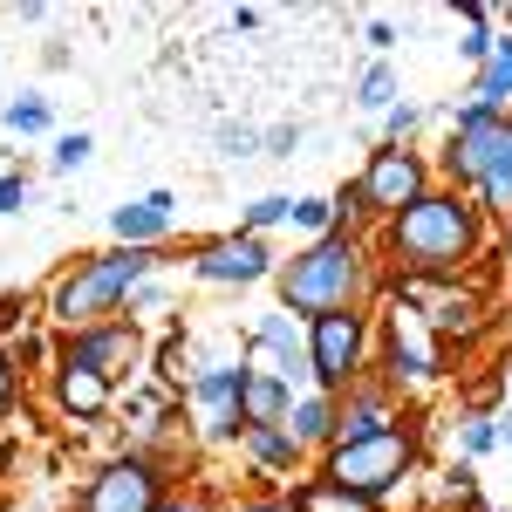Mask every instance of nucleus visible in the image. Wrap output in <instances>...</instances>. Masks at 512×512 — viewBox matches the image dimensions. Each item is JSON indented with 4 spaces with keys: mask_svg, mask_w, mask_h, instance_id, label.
<instances>
[{
    "mask_svg": "<svg viewBox=\"0 0 512 512\" xmlns=\"http://www.w3.org/2000/svg\"><path fill=\"white\" fill-rule=\"evenodd\" d=\"M246 444H253V458H260V465H274V472H287V465H294V451H301V444L287 437V424H253Z\"/></svg>",
    "mask_w": 512,
    "mask_h": 512,
    "instance_id": "aec40b11",
    "label": "nucleus"
},
{
    "mask_svg": "<svg viewBox=\"0 0 512 512\" xmlns=\"http://www.w3.org/2000/svg\"><path fill=\"white\" fill-rule=\"evenodd\" d=\"M444 164H451V178L478 185V192H485V205L512 212V117H506V110H499V117L465 123Z\"/></svg>",
    "mask_w": 512,
    "mask_h": 512,
    "instance_id": "39448f33",
    "label": "nucleus"
},
{
    "mask_svg": "<svg viewBox=\"0 0 512 512\" xmlns=\"http://www.w3.org/2000/svg\"><path fill=\"white\" fill-rule=\"evenodd\" d=\"M355 294H362V246L349 233H328L315 239L308 253H294L287 267H280V301L294 308V315H335V308H355Z\"/></svg>",
    "mask_w": 512,
    "mask_h": 512,
    "instance_id": "f03ea898",
    "label": "nucleus"
},
{
    "mask_svg": "<svg viewBox=\"0 0 512 512\" xmlns=\"http://www.w3.org/2000/svg\"><path fill=\"white\" fill-rule=\"evenodd\" d=\"M158 465L151 458H117V465H103V472L89 478V492H82L76 512H158Z\"/></svg>",
    "mask_w": 512,
    "mask_h": 512,
    "instance_id": "0eeeda50",
    "label": "nucleus"
},
{
    "mask_svg": "<svg viewBox=\"0 0 512 512\" xmlns=\"http://www.w3.org/2000/svg\"><path fill=\"white\" fill-rule=\"evenodd\" d=\"M151 274V253L144 246H117V253H96L89 267H76V274L55 287V321L62 328H103V321L117 315L123 301H130V287Z\"/></svg>",
    "mask_w": 512,
    "mask_h": 512,
    "instance_id": "7ed1b4c3",
    "label": "nucleus"
},
{
    "mask_svg": "<svg viewBox=\"0 0 512 512\" xmlns=\"http://www.w3.org/2000/svg\"><path fill=\"white\" fill-rule=\"evenodd\" d=\"M390 369L396 376H437L444 369V342L431 335V321L417 315V308H403V301H396V315H390Z\"/></svg>",
    "mask_w": 512,
    "mask_h": 512,
    "instance_id": "1a4fd4ad",
    "label": "nucleus"
},
{
    "mask_svg": "<svg viewBox=\"0 0 512 512\" xmlns=\"http://www.w3.org/2000/svg\"><path fill=\"white\" fill-rule=\"evenodd\" d=\"M294 512H376V499L342 492V485H328V478H308V485L294 492Z\"/></svg>",
    "mask_w": 512,
    "mask_h": 512,
    "instance_id": "6ab92c4d",
    "label": "nucleus"
},
{
    "mask_svg": "<svg viewBox=\"0 0 512 512\" xmlns=\"http://www.w3.org/2000/svg\"><path fill=\"white\" fill-rule=\"evenodd\" d=\"M294 226H308V233L328 239V226H335V198H294Z\"/></svg>",
    "mask_w": 512,
    "mask_h": 512,
    "instance_id": "412c9836",
    "label": "nucleus"
},
{
    "mask_svg": "<svg viewBox=\"0 0 512 512\" xmlns=\"http://www.w3.org/2000/svg\"><path fill=\"white\" fill-rule=\"evenodd\" d=\"M62 362H82V369H96V376H117V369H130V362H137V328H123V321L82 328Z\"/></svg>",
    "mask_w": 512,
    "mask_h": 512,
    "instance_id": "f8f14e48",
    "label": "nucleus"
},
{
    "mask_svg": "<svg viewBox=\"0 0 512 512\" xmlns=\"http://www.w3.org/2000/svg\"><path fill=\"white\" fill-rule=\"evenodd\" d=\"M164 233H171V192H151V198H137V205L117 212L123 246H151V239H164Z\"/></svg>",
    "mask_w": 512,
    "mask_h": 512,
    "instance_id": "2eb2a0df",
    "label": "nucleus"
},
{
    "mask_svg": "<svg viewBox=\"0 0 512 512\" xmlns=\"http://www.w3.org/2000/svg\"><path fill=\"white\" fill-rule=\"evenodd\" d=\"M239 396H246V369H205V376H192V410L205 417V431L226 437L246 424V410H239Z\"/></svg>",
    "mask_w": 512,
    "mask_h": 512,
    "instance_id": "9d476101",
    "label": "nucleus"
},
{
    "mask_svg": "<svg viewBox=\"0 0 512 512\" xmlns=\"http://www.w3.org/2000/svg\"><path fill=\"white\" fill-rule=\"evenodd\" d=\"M28 198V178H0V212H14Z\"/></svg>",
    "mask_w": 512,
    "mask_h": 512,
    "instance_id": "cd10ccee",
    "label": "nucleus"
},
{
    "mask_svg": "<svg viewBox=\"0 0 512 512\" xmlns=\"http://www.w3.org/2000/svg\"><path fill=\"white\" fill-rule=\"evenodd\" d=\"M410 130H417V110H410V103H403V110H390V137H396V144H403Z\"/></svg>",
    "mask_w": 512,
    "mask_h": 512,
    "instance_id": "c85d7f7f",
    "label": "nucleus"
},
{
    "mask_svg": "<svg viewBox=\"0 0 512 512\" xmlns=\"http://www.w3.org/2000/svg\"><path fill=\"white\" fill-rule=\"evenodd\" d=\"M267 267H274V253H267V239H260V233L212 239V246L198 253V280H260Z\"/></svg>",
    "mask_w": 512,
    "mask_h": 512,
    "instance_id": "9b49d317",
    "label": "nucleus"
},
{
    "mask_svg": "<svg viewBox=\"0 0 512 512\" xmlns=\"http://www.w3.org/2000/svg\"><path fill=\"white\" fill-rule=\"evenodd\" d=\"M158 376H164V383H185V390H192V376H185V342H178V335L158 349Z\"/></svg>",
    "mask_w": 512,
    "mask_h": 512,
    "instance_id": "b1692460",
    "label": "nucleus"
},
{
    "mask_svg": "<svg viewBox=\"0 0 512 512\" xmlns=\"http://www.w3.org/2000/svg\"><path fill=\"white\" fill-rule=\"evenodd\" d=\"M55 396H62V410H69L76 424H89V417H103V410H110V376H96V369H82V362H62Z\"/></svg>",
    "mask_w": 512,
    "mask_h": 512,
    "instance_id": "ddd939ff",
    "label": "nucleus"
},
{
    "mask_svg": "<svg viewBox=\"0 0 512 512\" xmlns=\"http://www.w3.org/2000/svg\"><path fill=\"white\" fill-rule=\"evenodd\" d=\"M274 219H294V198H253L246 205V233H260V226H274Z\"/></svg>",
    "mask_w": 512,
    "mask_h": 512,
    "instance_id": "5701e85b",
    "label": "nucleus"
},
{
    "mask_svg": "<svg viewBox=\"0 0 512 512\" xmlns=\"http://www.w3.org/2000/svg\"><path fill=\"white\" fill-rule=\"evenodd\" d=\"M506 260H512V239H506Z\"/></svg>",
    "mask_w": 512,
    "mask_h": 512,
    "instance_id": "2f4dec72",
    "label": "nucleus"
},
{
    "mask_svg": "<svg viewBox=\"0 0 512 512\" xmlns=\"http://www.w3.org/2000/svg\"><path fill=\"white\" fill-rule=\"evenodd\" d=\"M7 130H21V137L48 130V103H14V110H7Z\"/></svg>",
    "mask_w": 512,
    "mask_h": 512,
    "instance_id": "393cba45",
    "label": "nucleus"
},
{
    "mask_svg": "<svg viewBox=\"0 0 512 512\" xmlns=\"http://www.w3.org/2000/svg\"><path fill=\"white\" fill-rule=\"evenodd\" d=\"M7 396H14V369H7V355H0V410H7Z\"/></svg>",
    "mask_w": 512,
    "mask_h": 512,
    "instance_id": "c756f323",
    "label": "nucleus"
},
{
    "mask_svg": "<svg viewBox=\"0 0 512 512\" xmlns=\"http://www.w3.org/2000/svg\"><path fill=\"white\" fill-rule=\"evenodd\" d=\"M390 431V396L383 390H362L355 403L335 410V444H362V437H383Z\"/></svg>",
    "mask_w": 512,
    "mask_h": 512,
    "instance_id": "4468645a",
    "label": "nucleus"
},
{
    "mask_svg": "<svg viewBox=\"0 0 512 512\" xmlns=\"http://www.w3.org/2000/svg\"><path fill=\"white\" fill-rule=\"evenodd\" d=\"M478 246V205H465L458 192H424L410 212L390 219V253L403 260L410 280H444L472 260Z\"/></svg>",
    "mask_w": 512,
    "mask_h": 512,
    "instance_id": "f257e3e1",
    "label": "nucleus"
},
{
    "mask_svg": "<svg viewBox=\"0 0 512 512\" xmlns=\"http://www.w3.org/2000/svg\"><path fill=\"white\" fill-rule=\"evenodd\" d=\"M506 96H512V14H506V35L492 41L485 76H478V103H485V110H506Z\"/></svg>",
    "mask_w": 512,
    "mask_h": 512,
    "instance_id": "a211bd4d",
    "label": "nucleus"
},
{
    "mask_svg": "<svg viewBox=\"0 0 512 512\" xmlns=\"http://www.w3.org/2000/svg\"><path fill=\"white\" fill-rule=\"evenodd\" d=\"M492 444H499V424L492 417H472L465 424V451H492Z\"/></svg>",
    "mask_w": 512,
    "mask_h": 512,
    "instance_id": "bb28decb",
    "label": "nucleus"
},
{
    "mask_svg": "<svg viewBox=\"0 0 512 512\" xmlns=\"http://www.w3.org/2000/svg\"><path fill=\"white\" fill-rule=\"evenodd\" d=\"M89 151H96V144H89V137L76 130V137H62V144H55V164H62V171H76V164L89 158Z\"/></svg>",
    "mask_w": 512,
    "mask_h": 512,
    "instance_id": "a878e982",
    "label": "nucleus"
},
{
    "mask_svg": "<svg viewBox=\"0 0 512 512\" xmlns=\"http://www.w3.org/2000/svg\"><path fill=\"white\" fill-rule=\"evenodd\" d=\"M417 198H424V158H410L403 144H390V151L369 158V171H362V212L396 219V212H410Z\"/></svg>",
    "mask_w": 512,
    "mask_h": 512,
    "instance_id": "6e6552de",
    "label": "nucleus"
},
{
    "mask_svg": "<svg viewBox=\"0 0 512 512\" xmlns=\"http://www.w3.org/2000/svg\"><path fill=\"white\" fill-rule=\"evenodd\" d=\"M390 96H396V76H390V69H369V76L355 82V103H362V110H383Z\"/></svg>",
    "mask_w": 512,
    "mask_h": 512,
    "instance_id": "4be33fe9",
    "label": "nucleus"
},
{
    "mask_svg": "<svg viewBox=\"0 0 512 512\" xmlns=\"http://www.w3.org/2000/svg\"><path fill=\"white\" fill-rule=\"evenodd\" d=\"M287 403H294V390H287L280 376H260V369H246V396H239V410H246V431H253V424H287Z\"/></svg>",
    "mask_w": 512,
    "mask_h": 512,
    "instance_id": "dca6fc26",
    "label": "nucleus"
},
{
    "mask_svg": "<svg viewBox=\"0 0 512 512\" xmlns=\"http://www.w3.org/2000/svg\"><path fill=\"white\" fill-rule=\"evenodd\" d=\"M410 465H417V437L390 424L383 437H362V444H328L321 478H328V485H342V492H362V499H383Z\"/></svg>",
    "mask_w": 512,
    "mask_h": 512,
    "instance_id": "20e7f679",
    "label": "nucleus"
},
{
    "mask_svg": "<svg viewBox=\"0 0 512 512\" xmlns=\"http://www.w3.org/2000/svg\"><path fill=\"white\" fill-rule=\"evenodd\" d=\"M308 369L321 376V390H349L355 383V369H362V315L355 308L315 315V328H308Z\"/></svg>",
    "mask_w": 512,
    "mask_h": 512,
    "instance_id": "423d86ee",
    "label": "nucleus"
},
{
    "mask_svg": "<svg viewBox=\"0 0 512 512\" xmlns=\"http://www.w3.org/2000/svg\"><path fill=\"white\" fill-rule=\"evenodd\" d=\"M287 437L294 444H335V403L328 396H294L287 403Z\"/></svg>",
    "mask_w": 512,
    "mask_h": 512,
    "instance_id": "f3484780",
    "label": "nucleus"
},
{
    "mask_svg": "<svg viewBox=\"0 0 512 512\" xmlns=\"http://www.w3.org/2000/svg\"><path fill=\"white\" fill-rule=\"evenodd\" d=\"M158 512H205L198 499H171V506H158Z\"/></svg>",
    "mask_w": 512,
    "mask_h": 512,
    "instance_id": "7c9ffc66",
    "label": "nucleus"
}]
</instances>
